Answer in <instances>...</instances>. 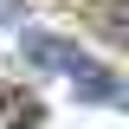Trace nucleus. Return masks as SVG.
<instances>
[{"label":"nucleus","instance_id":"1","mask_svg":"<svg viewBox=\"0 0 129 129\" xmlns=\"http://www.w3.org/2000/svg\"><path fill=\"white\" fill-rule=\"evenodd\" d=\"M26 58L45 64V71H64L71 84H84V97H90V103H123V78H116V71H103V64H97L84 45H71V39L26 32Z\"/></svg>","mask_w":129,"mask_h":129},{"label":"nucleus","instance_id":"2","mask_svg":"<svg viewBox=\"0 0 129 129\" xmlns=\"http://www.w3.org/2000/svg\"><path fill=\"white\" fill-rule=\"evenodd\" d=\"M0 116H7V129H39L45 123V103L26 90H0Z\"/></svg>","mask_w":129,"mask_h":129},{"label":"nucleus","instance_id":"3","mask_svg":"<svg viewBox=\"0 0 129 129\" xmlns=\"http://www.w3.org/2000/svg\"><path fill=\"white\" fill-rule=\"evenodd\" d=\"M90 19H97V32H103L110 45H129V13H123V0H97Z\"/></svg>","mask_w":129,"mask_h":129},{"label":"nucleus","instance_id":"4","mask_svg":"<svg viewBox=\"0 0 129 129\" xmlns=\"http://www.w3.org/2000/svg\"><path fill=\"white\" fill-rule=\"evenodd\" d=\"M0 19H7V26H19V19H26V0H0Z\"/></svg>","mask_w":129,"mask_h":129}]
</instances>
